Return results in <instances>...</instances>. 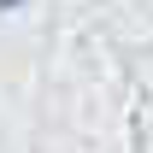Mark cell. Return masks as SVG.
<instances>
[{"instance_id": "1", "label": "cell", "mask_w": 153, "mask_h": 153, "mask_svg": "<svg viewBox=\"0 0 153 153\" xmlns=\"http://www.w3.org/2000/svg\"><path fill=\"white\" fill-rule=\"evenodd\" d=\"M24 6H41V0H0V12H24Z\"/></svg>"}]
</instances>
